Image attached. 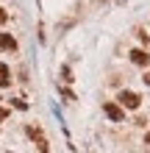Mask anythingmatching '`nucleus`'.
I'll return each instance as SVG.
<instances>
[{
  "mask_svg": "<svg viewBox=\"0 0 150 153\" xmlns=\"http://www.w3.org/2000/svg\"><path fill=\"white\" fill-rule=\"evenodd\" d=\"M6 20H8V14H6V11H3V8H0V25H3V22H6Z\"/></svg>",
  "mask_w": 150,
  "mask_h": 153,
  "instance_id": "obj_7",
  "label": "nucleus"
},
{
  "mask_svg": "<svg viewBox=\"0 0 150 153\" xmlns=\"http://www.w3.org/2000/svg\"><path fill=\"white\" fill-rule=\"evenodd\" d=\"M0 50H17V39L11 33H0Z\"/></svg>",
  "mask_w": 150,
  "mask_h": 153,
  "instance_id": "obj_5",
  "label": "nucleus"
},
{
  "mask_svg": "<svg viewBox=\"0 0 150 153\" xmlns=\"http://www.w3.org/2000/svg\"><path fill=\"white\" fill-rule=\"evenodd\" d=\"M6 117H8V109H0V123H3Z\"/></svg>",
  "mask_w": 150,
  "mask_h": 153,
  "instance_id": "obj_8",
  "label": "nucleus"
},
{
  "mask_svg": "<svg viewBox=\"0 0 150 153\" xmlns=\"http://www.w3.org/2000/svg\"><path fill=\"white\" fill-rule=\"evenodd\" d=\"M131 61L139 64V67H147V64H150V56H147L145 50H131Z\"/></svg>",
  "mask_w": 150,
  "mask_h": 153,
  "instance_id": "obj_4",
  "label": "nucleus"
},
{
  "mask_svg": "<svg viewBox=\"0 0 150 153\" xmlns=\"http://www.w3.org/2000/svg\"><path fill=\"white\" fill-rule=\"evenodd\" d=\"M120 103L125 106V109H139V103H142V97L136 92H120Z\"/></svg>",
  "mask_w": 150,
  "mask_h": 153,
  "instance_id": "obj_2",
  "label": "nucleus"
},
{
  "mask_svg": "<svg viewBox=\"0 0 150 153\" xmlns=\"http://www.w3.org/2000/svg\"><path fill=\"white\" fill-rule=\"evenodd\" d=\"M145 84H150V75H145Z\"/></svg>",
  "mask_w": 150,
  "mask_h": 153,
  "instance_id": "obj_9",
  "label": "nucleus"
},
{
  "mask_svg": "<svg viewBox=\"0 0 150 153\" xmlns=\"http://www.w3.org/2000/svg\"><path fill=\"white\" fill-rule=\"evenodd\" d=\"M25 134H28V137L39 145V153H50L47 139H45V134H42V128H36V125H28V128H25Z\"/></svg>",
  "mask_w": 150,
  "mask_h": 153,
  "instance_id": "obj_1",
  "label": "nucleus"
},
{
  "mask_svg": "<svg viewBox=\"0 0 150 153\" xmlns=\"http://www.w3.org/2000/svg\"><path fill=\"white\" fill-rule=\"evenodd\" d=\"M8 84H11V70L0 61V86H8Z\"/></svg>",
  "mask_w": 150,
  "mask_h": 153,
  "instance_id": "obj_6",
  "label": "nucleus"
},
{
  "mask_svg": "<svg viewBox=\"0 0 150 153\" xmlns=\"http://www.w3.org/2000/svg\"><path fill=\"white\" fill-rule=\"evenodd\" d=\"M147 142H150V134H147Z\"/></svg>",
  "mask_w": 150,
  "mask_h": 153,
  "instance_id": "obj_10",
  "label": "nucleus"
},
{
  "mask_svg": "<svg viewBox=\"0 0 150 153\" xmlns=\"http://www.w3.org/2000/svg\"><path fill=\"white\" fill-rule=\"evenodd\" d=\"M103 111L109 114V120H114V123H122V120H125V111H122L117 103H103Z\"/></svg>",
  "mask_w": 150,
  "mask_h": 153,
  "instance_id": "obj_3",
  "label": "nucleus"
}]
</instances>
